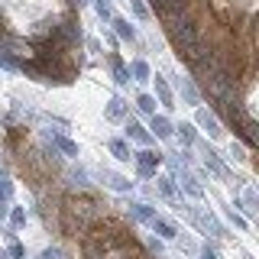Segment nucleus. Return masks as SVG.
I'll use <instances>...</instances> for the list:
<instances>
[{"label": "nucleus", "instance_id": "obj_1", "mask_svg": "<svg viewBox=\"0 0 259 259\" xmlns=\"http://www.w3.org/2000/svg\"><path fill=\"white\" fill-rule=\"evenodd\" d=\"M194 120H198V126H204V133H207V136H214V140H217V136L224 133V130H221V123H217V120L210 117L207 110H201V107L194 110Z\"/></svg>", "mask_w": 259, "mask_h": 259}, {"label": "nucleus", "instance_id": "obj_2", "mask_svg": "<svg viewBox=\"0 0 259 259\" xmlns=\"http://www.w3.org/2000/svg\"><path fill=\"white\" fill-rule=\"evenodd\" d=\"M110 23H113V29H117L120 39H126V42H133V39H136V29H133V23H130L126 16H110Z\"/></svg>", "mask_w": 259, "mask_h": 259}, {"label": "nucleus", "instance_id": "obj_3", "mask_svg": "<svg viewBox=\"0 0 259 259\" xmlns=\"http://www.w3.org/2000/svg\"><path fill=\"white\" fill-rule=\"evenodd\" d=\"M172 123H168V120L165 117H156V113H152V133H156L159 136V140H168V136H172Z\"/></svg>", "mask_w": 259, "mask_h": 259}, {"label": "nucleus", "instance_id": "obj_4", "mask_svg": "<svg viewBox=\"0 0 259 259\" xmlns=\"http://www.w3.org/2000/svg\"><path fill=\"white\" fill-rule=\"evenodd\" d=\"M136 159H140V168H143L146 175H149L152 168L159 165V159H162V156H159V152H149V149H143V152H140V156H136Z\"/></svg>", "mask_w": 259, "mask_h": 259}, {"label": "nucleus", "instance_id": "obj_5", "mask_svg": "<svg viewBox=\"0 0 259 259\" xmlns=\"http://www.w3.org/2000/svg\"><path fill=\"white\" fill-rule=\"evenodd\" d=\"M126 136H130V140H136V143H143V146L152 140V136L146 133V130H143L140 123H136V120H130V123H126Z\"/></svg>", "mask_w": 259, "mask_h": 259}, {"label": "nucleus", "instance_id": "obj_6", "mask_svg": "<svg viewBox=\"0 0 259 259\" xmlns=\"http://www.w3.org/2000/svg\"><path fill=\"white\" fill-rule=\"evenodd\" d=\"M156 91H159V101L165 104V107H175V104H172V101H175V97H172V88H168L159 75H156Z\"/></svg>", "mask_w": 259, "mask_h": 259}, {"label": "nucleus", "instance_id": "obj_7", "mask_svg": "<svg viewBox=\"0 0 259 259\" xmlns=\"http://www.w3.org/2000/svg\"><path fill=\"white\" fill-rule=\"evenodd\" d=\"M175 84H178V88H182V94H185V101H188V104H191V107H198V94H194V88L188 84V81H185V78H175Z\"/></svg>", "mask_w": 259, "mask_h": 259}, {"label": "nucleus", "instance_id": "obj_8", "mask_svg": "<svg viewBox=\"0 0 259 259\" xmlns=\"http://www.w3.org/2000/svg\"><path fill=\"white\" fill-rule=\"evenodd\" d=\"M110 152H113V156H117L120 162L133 159V156H130V149H126V143H123V140H110Z\"/></svg>", "mask_w": 259, "mask_h": 259}, {"label": "nucleus", "instance_id": "obj_9", "mask_svg": "<svg viewBox=\"0 0 259 259\" xmlns=\"http://www.w3.org/2000/svg\"><path fill=\"white\" fill-rule=\"evenodd\" d=\"M136 107H140L143 113H156V97H149V94H140V97H136Z\"/></svg>", "mask_w": 259, "mask_h": 259}, {"label": "nucleus", "instance_id": "obj_10", "mask_svg": "<svg viewBox=\"0 0 259 259\" xmlns=\"http://www.w3.org/2000/svg\"><path fill=\"white\" fill-rule=\"evenodd\" d=\"M133 214L140 217V221H156V210H152L149 204H133Z\"/></svg>", "mask_w": 259, "mask_h": 259}, {"label": "nucleus", "instance_id": "obj_11", "mask_svg": "<svg viewBox=\"0 0 259 259\" xmlns=\"http://www.w3.org/2000/svg\"><path fill=\"white\" fill-rule=\"evenodd\" d=\"M91 4H94V13L101 16V20H110V16H113V10H110L107 0H91Z\"/></svg>", "mask_w": 259, "mask_h": 259}, {"label": "nucleus", "instance_id": "obj_12", "mask_svg": "<svg viewBox=\"0 0 259 259\" xmlns=\"http://www.w3.org/2000/svg\"><path fill=\"white\" fill-rule=\"evenodd\" d=\"M133 75H136V81H149V65H146L143 59H136L133 62Z\"/></svg>", "mask_w": 259, "mask_h": 259}, {"label": "nucleus", "instance_id": "obj_13", "mask_svg": "<svg viewBox=\"0 0 259 259\" xmlns=\"http://www.w3.org/2000/svg\"><path fill=\"white\" fill-rule=\"evenodd\" d=\"M55 146H59L62 152H68V156H78V146L71 140H65V136H55Z\"/></svg>", "mask_w": 259, "mask_h": 259}, {"label": "nucleus", "instance_id": "obj_14", "mask_svg": "<svg viewBox=\"0 0 259 259\" xmlns=\"http://www.w3.org/2000/svg\"><path fill=\"white\" fill-rule=\"evenodd\" d=\"M126 4H130V10L140 16V20H149V10H146V4H143V0H126Z\"/></svg>", "mask_w": 259, "mask_h": 259}, {"label": "nucleus", "instance_id": "obj_15", "mask_svg": "<svg viewBox=\"0 0 259 259\" xmlns=\"http://www.w3.org/2000/svg\"><path fill=\"white\" fill-rule=\"evenodd\" d=\"M152 224H156V230L162 233V237H168V240H172V237H175V227H172V224H168V221H159V217H156V221H152Z\"/></svg>", "mask_w": 259, "mask_h": 259}, {"label": "nucleus", "instance_id": "obj_16", "mask_svg": "<svg viewBox=\"0 0 259 259\" xmlns=\"http://www.w3.org/2000/svg\"><path fill=\"white\" fill-rule=\"evenodd\" d=\"M175 130L182 133V140H185V143H194V126H191V123H182V126H175Z\"/></svg>", "mask_w": 259, "mask_h": 259}, {"label": "nucleus", "instance_id": "obj_17", "mask_svg": "<svg viewBox=\"0 0 259 259\" xmlns=\"http://www.w3.org/2000/svg\"><path fill=\"white\" fill-rule=\"evenodd\" d=\"M159 191L172 198V194H175V185H172V178H159Z\"/></svg>", "mask_w": 259, "mask_h": 259}, {"label": "nucleus", "instance_id": "obj_18", "mask_svg": "<svg viewBox=\"0 0 259 259\" xmlns=\"http://www.w3.org/2000/svg\"><path fill=\"white\" fill-rule=\"evenodd\" d=\"M107 117H113V120H117V117H123V107H120V101H117V97L110 101V107H107Z\"/></svg>", "mask_w": 259, "mask_h": 259}, {"label": "nucleus", "instance_id": "obj_19", "mask_svg": "<svg viewBox=\"0 0 259 259\" xmlns=\"http://www.w3.org/2000/svg\"><path fill=\"white\" fill-rule=\"evenodd\" d=\"M230 159H237V162H243V159H246V156H243V149H240V146H230Z\"/></svg>", "mask_w": 259, "mask_h": 259}, {"label": "nucleus", "instance_id": "obj_20", "mask_svg": "<svg viewBox=\"0 0 259 259\" xmlns=\"http://www.w3.org/2000/svg\"><path fill=\"white\" fill-rule=\"evenodd\" d=\"M204 259H217V253L214 249H204Z\"/></svg>", "mask_w": 259, "mask_h": 259}, {"label": "nucleus", "instance_id": "obj_21", "mask_svg": "<svg viewBox=\"0 0 259 259\" xmlns=\"http://www.w3.org/2000/svg\"><path fill=\"white\" fill-rule=\"evenodd\" d=\"M0 259H7V253H0Z\"/></svg>", "mask_w": 259, "mask_h": 259}]
</instances>
